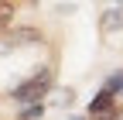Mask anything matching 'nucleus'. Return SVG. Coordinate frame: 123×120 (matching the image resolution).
<instances>
[{"label":"nucleus","instance_id":"nucleus-6","mask_svg":"<svg viewBox=\"0 0 123 120\" xmlns=\"http://www.w3.org/2000/svg\"><path fill=\"white\" fill-rule=\"evenodd\" d=\"M44 113V107H41V103L34 100V103H21V120H38Z\"/></svg>","mask_w":123,"mask_h":120},{"label":"nucleus","instance_id":"nucleus-3","mask_svg":"<svg viewBox=\"0 0 123 120\" xmlns=\"http://www.w3.org/2000/svg\"><path fill=\"white\" fill-rule=\"evenodd\" d=\"M120 24H123V10H120V7H110V10L103 14V24H99V31H103V34H113Z\"/></svg>","mask_w":123,"mask_h":120},{"label":"nucleus","instance_id":"nucleus-5","mask_svg":"<svg viewBox=\"0 0 123 120\" xmlns=\"http://www.w3.org/2000/svg\"><path fill=\"white\" fill-rule=\"evenodd\" d=\"M14 10H17V7H14V0H0V34L14 24Z\"/></svg>","mask_w":123,"mask_h":120},{"label":"nucleus","instance_id":"nucleus-2","mask_svg":"<svg viewBox=\"0 0 123 120\" xmlns=\"http://www.w3.org/2000/svg\"><path fill=\"white\" fill-rule=\"evenodd\" d=\"M21 45H41L38 27H7V38H0V48H21Z\"/></svg>","mask_w":123,"mask_h":120},{"label":"nucleus","instance_id":"nucleus-1","mask_svg":"<svg viewBox=\"0 0 123 120\" xmlns=\"http://www.w3.org/2000/svg\"><path fill=\"white\" fill-rule=\"evenodd\" d=\"M51 82H55V76H51V69L44 65V69H38L31 79H24L17 89H10V100H14V103H34V100H41V96L51 89Z\"/></svg>","mask_w":123,"mask_h":120},{"label":"nucleus","instance_id":"nucleus-4","mask_svg":"<svg viewBox=\"0 0 123 120\" xmlns=\"http://www.w3.org/2000/svg\"><path fill=\"white\" fill-rule=\"evenodd\" d=\"M89 120H120V110H116V103H106V107L89 110Z\"/></svg>","mask_w":123,"mask_h":120},{"label":"nucleus","instance_id":"nucleus-7","mask_svg":"<svg viewBox=\"0 0 123 120\" xmlns=\"http://www.w3.org/2000/svg\"><path fill=\"white\" fill-rule=\"evenodd\" d=\"M106 89H110V93H123V72H116V76L106 82Z\"/></svg>","mask_w":123,"mask_h":120}]
</instances>
